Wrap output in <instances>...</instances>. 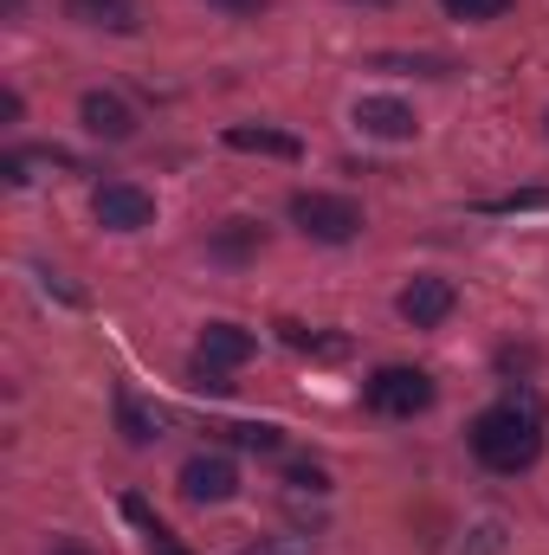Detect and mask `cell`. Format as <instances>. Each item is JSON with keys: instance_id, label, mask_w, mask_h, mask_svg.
Here are the masks:
<instances>
[{"instance_id": "16", "label": "cell", "mask_w": 549, "mask_h": 555, "mask_svg": "<svg viewBox=\"0 0 549 555\" xmlns=\"http://www.w3.org/2000/svg\"><path fill=\"white\" fill-rule=\"evenodd\" d=\"M375 72H420V78H446V59H408V52H375Z\"/></svg>"}, {"instance_id": "29", "label": "cell", "mask_w": 549, "mask_h": 555, "mask_svg": "<svg viewBox=\"0 0 549 555\" xmlns=\"http://www.w3.org/2000/svg\"><path fill=\"white\" fill-rule=\"evenodd\" d=\"M7 7H20V0H7Z\"/></svg>"}, {"instance_id": "30", "label": "cell", "mask_w": 549, "mask_h": 555, "mask_svg": "<svg viewBox=\"0 0 549 555\" xmlns=\"http://www.w3.org/2000/svg\"><path fill=\"white\" fill-rule=\"evenodd\" d=\"M544 130H549V117H544Z\"/></svg>"}, {"instance_id": "27", "label": "cell", "mask_w": 549, "mask_h": 555, "mask_svg": "<svg viewBox=\"0 0 549 555\" xmlns=\"http://www.w3.org/2000/svg\"><path fill=\"white\" fill-rule=\"evenodd\" d=\"M52 555H85V550H52Z\"/></svg>"}, {"instance_id": "4", "label": "cell", "mask_w": 549, "mask_h": 555, "mask_svg": "<svg viewBox=\"0 0 549 555\" xmlns=\"http://www.w3.org/2000/svg\"><path fill=\"white\" fill-rule=\"evenodd\" d=\"M91 214H98V227H111V233H142V227H155V194L137 188V181H104V188L91 194Z\"/></svg>"}, {"instance_id": "6", "label": "cell", "mask_w": 549, "mask_h": 555, "mask_svg": "<svg viewBox=\"0 0 549 555\" xmlns=\"http://www.w3.org/2000/svg\"><path fill=\"white\" fill-rule=\"evenodd\" d=\"M452 304H459V291H452L446 278H413L395 310H401V323H413V330H439V323L452 317Z\"/></svg>"}, {"instance_id": "14", "label": "cell", "mask_w": 549, "mask_h": 555, "mask_svg": "<svg viewBox=\"0 0 549 555\" xmlns=\"http://www.w3.org/2000/svg\"><path fill=\"white\" fill-rule=\"evenodd\" d=\"M207 246H214V259H246V253H259V227L253 220H227Z\"/></svg>"}, {"instance_id": "10", "label": "cell", "mask_w": 549, "mask_h": 555, "mask_svg": "<svg viewBox=\"0 0 549 555\" xmlns=\"http://www.w3.org/2000/svg\"><path fill=\"white\" fill-rule=\"evenodd\" d=\"M227 149H240V155H278V162H297V155H304L297 137L266 130V124H233V130H227Z\"/></svg>"}, {"instance_id": "19", "label": "cell", "mask_w": 549, "mask_h": 555, "mask_svg": "<svg viewBox=\"0 0 549 555\" xmlns=\"http://www.w3.org/2000/svg\"><path fill=\"white\" fill-rule=\"evenodd\" d=\"M284 485H291V491L323 498V491H330V472H323V465H310V459H297V465H284Z\"/></svg>"}, {"instance_id": "9", "label": "cell", "mask_w": 549, "mask_h": 555, "mask_svg": "<svg viewBox=\"0 0 549 555\" xmlns=\"http://www.w3.org/2000/svg\"><path fill=\"white\" fill-rule=\"evenodd\" d=\"M253 349H259V336L253 330H240V323H207L201 330V362H214V369H240V362H253Z\"/></svg>"}, {"instance_id": "18", "label": "cell", "mask_w": 549, "mask_h": 555, "mask_svg": "<svg viewBox=\"0 0 549 555\" xmlns=\"http://www.w3.org/2000/svg\"><path fill=\"white\" fill-rule=\"evenodd\" d=\"M220 433H227L233 446H246V452H278V446H284L278 426H253V420H246V426H220Z\"/></svg>"}, {"instance_id": "2", "label": "cell", "mask_w": 549, "mask_h": 555, "mask_svg": "<svg viewBox=\"0 0 549 555\" xmlns=\"http://www.w3.org/2000/svg\"><path fill=\"white\" fill-rule=\"evenodd\" d=\"M291 227L317 246H349L362 233V207L349 194H323V188H304L291 194Z\"/></svg>"}, {"instance_id": "21", "label": "cell", "mask_w": 549, "mask_h": 555, "mask_svg": "<svg viewBox=\"0 0 549 555\" xmlns=\"http://www.w3.org/2000/svg\"><path fill=\"white\" fill-rule=\"evenodd\" d=\"M188 388H194V395H227L233 382H227V369H214V362L194 356V362H188Z\"/></svg>"}, {"instance_id": "13", "label": "cell", "mask_w": 549, "mask_h": 555, "mask_svg": "<svg viewBox=\"0 0 549 555\" xmlns=\"http://www.w3.org/2000/svg\"><path fill=\"white\" fill-rule=\"evenodd\" d=\"M278 336H284V349L317 356V362H343V356H349V336H317V330H304V323H278Z\"/></svg>"}, {"instance_id": "5", "label": "cell", "mask_w": 549, "mask_h": 555, "mask_svg": "<svg viewBox=\"0 0 549 555\" xmlns=\"http://www.w3.org/2000/svg\"><path fill=\"white\" fill-rule=\"evenodd\" d=\"M175 485H181L188 504H227V498L240 491V472H233V459H220V452H194Z\"/></svg>"}, {"instance_id": "17", "label": "cell", "mask_w": 549, "mask_h": 555, "mask_svg": "<svg viewBox=\"0 0 549 555\" xmlns=\"http://www.w3.org/2000/svg\"><path fill=\"white\" fill-rule=\"evenodd\" d=\"M452 20H472V26H485V20H505L511 13V0H439Z\"/></svg>"}, {"instance_id": "24", "label": "cell", "mask_w": 549, "mask_h": 555, "mask_svg": "<svg viewBox=\"0 0 549 555\" xmlns=\"http://www.w3.org/2000/svg\"><path fill=\"white\" fill-rule=\"evenodd\" d=\"M207 7H220V13H233V20H253V13H266L272 0H207Z\"/></svg>"}, {"instance_id": "15", "label": "cell", "mask_w": 549, "mask_h": 555, "mask_svg": "<svg viewBox=\"0 0 549 555\" xmlns=\"http://www.w3.org/2000/svg\"><path fill=\"white\" fill-rule=\"evenodd\" d=\"M505 550H511V530H505L498 517L472 524V530H465V543H459V555H505Z\"/></svg>"}, {"instance_id": "11", "label": "cell", "mask_w": 549, "mask_h": 555, "mask_svg": "<svg viewBox=\"0 0 549 555\" xmlns=\"http://www.w3.org/2000/svg\"><path fill=\"white\" fill-rule=\"evenodd\" d=\"M65 13L78 26H104V33H137V0H65Z\"/></svg>"}, {"instance_id": "12", "label": "cell", "mask_w": 549, "mask_h": 555, "mask_svg": "<svg viewBox=\"0 0 549 555\" xmlns=\"http://www.w3.org/2000/svg\"><path fill=\"white\" fill-rule=\"evenodd\" d=\"M117 433H124L130 446H149V439H162V414L142 408L130 388H117Z\"/></svg>"}, {"instance_id": "26", "label": "cell", "mask_w": 549, "mask_h": 555, "mask_svg": "<svg viewBox=\"0 0 549 555\" xmlns=\"http://www.w3.org/2000/svg\"><path fill=\"white\" fill-rule=\"evenodd\" d=\"M149 555H188V550H181L175 537H155V550H149Z\"/></svg>"}, {"instance_id": "28", "label": "cell", "mask_w": 549, "mask_h": 555, "mask_svg": "<svg viewBox=\"0 0 549 555\" xmlns=\"http://www.w3.org/2000/svg\"><path fill=\"white\" fill-rule=\"evenodd\" d=\"M362 7H388V0H362Z\"/></svg>"}, {"instance_id": "25", "label": "cell", "mask_w": 549, "mask_h": 555, "mask_svg": "<svg viewBox=\"0 0 549 555\" xmlns=\"http://www.w3.org/2000/svg\"><path fill=\"white\" fill-rule=\"evenodd\" d=\"M39 284H46L52 297H65V304H85V291H78V284H65L59 272H39Z\"/></svg>"}, {"instance_id": "22", "label": "cell", "mask_w": 549, "mask_h": 555, "mask_svg": "<svg viewBox=\"0 0 549 555\" xmlns=\"http://www.w3.org/2000/svg\"><path fill=\"white\" fill-rule=\"evenodd\" d=\"M240 555H317V550H310L304 537H253Z\"/></svg>"}, {"instance_id": "7", "label": "cell", "mask_w": 549, "mask_h": 555, "mask_svg": "<svg viewBox=\"0 0 549 555\" xmlns=\"http://www.w3.org/2000/svg\"><path fill=\"white\" fill-rule=\"evenodd\" d=\"M78 124H85L91 137H104V142L137 137V111H130L117 91H85V98H78Z\"/></svg>"}, {"instance_id": "23", "label": "cell", "mask_w": 549, "mask_h": 555, "mask_svg": "<svg viewBox=\"0 0 549 555\" xmlns=\"http://www.w3.org/2000/svg\"><path fill=\"white\" fill-rule=\"evenodd\" d=\"M124 517H130V524H142V530H149V537H168V530H162V524H155V511H149V504H142V498H124Z\"/></svg>"}, {"instance_id": "8", "label": "cell", "mask_w": 549, "mask_h": 555, "mask_svg": "<svg viewBox=\"0 0 549 555\" xmlns=\"http://www.w3.org/2000/svg\"><path fill=\"white\" fill-rule=\"evenodd\" d=\"M356 130L382 142H408L420 124H413V104H401V98H356Z\"/></svg>"}, {"instance_id": "1", "label": "cell", "mask_w": 549, "mask_h": 555, "mask_svg": "<svg viewBox=\"0 0 549 555\" xmlns=\"http://www.w3.org/2000/svg\"><path fill=\"white\" fill-rule=\"evenodd\" d=\"M465 439H472V459L485 472H505V478L531 472L544 459V395L537 388H511L498 408H485L472 420Z\"/></svg>"}, {"instance_id": "3", "label": "cell", "mask_w": 549, "mask_h": 555, "mask_svg": "<svg viewBox=\"0 0 549 555\" xmlns=\"http://www.w3.org/2000/svg\"><path fill=\"white\" fill-rule=\"evenodd\" d=\"M433 375L426 369H401V362H388V369H375L369 382H362V408L382 420H413L433 408Z\"/></svg>"}, {"instance_id": "20", "label": "cell", "mask_w": 549, "mask_h": 555, "mask_svg": "<svg viewBox=\"0 0 549 555\" xmlns=\"http://www.w3.org/2000/svg\"><path fill=\"white\" fill-rule=\"evenodd\" d=\"M531 207H549V188H518V194L485 201V214H531Z\"/></svg>"}]
</instances>
